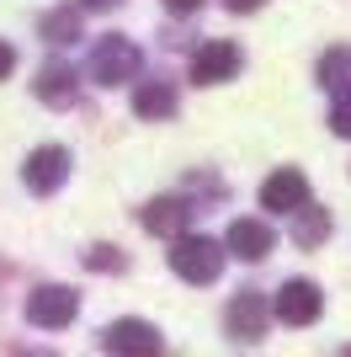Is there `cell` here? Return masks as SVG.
<instances>
[{
	"mask_svg": "<svg viewBox=\"0 0 351 357\" xmlns=\"http://www.w3.org/2000/svg\"><path fill=\"white\" fill-rule=\"evenodd\" d=\"M75 310H80V298H75V288H58V283H43V288H32L27 294V320L32 326H43V331H58V326H70Z\"/></svg>",
	"mask_w": 351,
	"mask_h": 357,
	"instance_id": "cell-7",
	"label": "cell"
},
{
	"mask_svg": "<svg viewBox=\"0 0 351 357\" xmlns=\"http://www.w3.org/2000/svg\"><path fill=\"white\" fill-rule=\"evenodd\" d=\"M234 70H240V48L224 43V38H213V43H203L192 54V80H197V86H219Z\"/></svg>",
	"mask_w": 351,
	"mask_h": 357,
	"instance_id": "cell-9",
	"label": "cell"
},
{
	"mask_svg": "<svg viewBox=\"0 0 351 357\" xmlns=\"http://www.w3.org/2000/svg\"><path fill=\"white\" fill-rule=\"evenodd\" d=\"M133 112L139 118H171L176 112V86L171 80H139V91H133Z\"/></svg>",
	"mask_w": 351,
	"mask_h": 357,
	"instance_id": "cell-13",
	"label": "cell"
},
{
	"mask_svg": "<svg viewBox=\"0 0 351 357\" xmlns=\"http://www.w3.org/2000/svg\"><path fill=\"white\" fill-rule=\"evenodd\" d=\"M261 208H272V213H304L309 208V181H304V171H292V165H282V171H272V176L261 181Z\"/></svg>",
	"mask_w": 351,
	"mask_h": 357,
	"instance_id": "cell-8",
	"label": "cell"
},
{
	"mask_svg": "<svg viewBox=\"0 0 351 357\" xmlns=\"http://www.w3.org/2000/svg\"><path fill=\"white\" fill-rule=\"evenodd\" d=\"M80 6H91V11H107V6H123V0H80Z\"/></svg>",
	"mask_w": 351,
	"mask_h": 357,
	"instance_id": "cell-22",
	"label": "cell"
},
{
	"mask_svg": "<svg viewBox=\"0 0 351 357\" xmlns=\"http://www.w3.org/2000/svg\"><path fill=\"white\" fill-rule=\"evenodd\" d=\"M336 357H351V347H341V352H336Z\"/></svg>",
	"mask_w": 351,
	"mask_h": 357,
	"instance_id": "cell-24",
	"label": "cell"
},
{
	"mask_svg": "<svg viewBox=\"0 0 351 357\" xmlns=\"http://www.w3.org/2000/svg\"><path fill=\"white\" fill-rule=\"evenodd\" d=\"M48 38V43H75L80 38V11H70V6H58V11L43 16V27H38Z\"/></svg>",
	"mask_w": 351,
	"mask_h": 357,
	"instance_id": "cell-16",
	"label": "cell"
},
{
	"mask_svg": "<svg viewBox=\"0 0 351 357\" xmlns=\"http://www.w3.org/2000/svg\"><path fill=\"white\" fill-rule=\"evenodd\" d=\"M16 357H48V352H16Z\"/></svg>",
	"mask_w": 351,
	"mask_h": 357,
	"instance_id": "cell-23",
	"label": "cell"
},
{
	"mask_svg": "<svg viewBox=\"0 0 351 357\" xmlns=\"http://www.w3.org/2000/svg\"><path fill=\"white\" fill-rule=\"evenodd\" d=\"M11 70H16V48H11V43H0V80H6Z\"/></svg>",
	"mask_w": 351,
	"mask_h": 357,
	"instance_id": "cell-19",
	"label": "cell"
},
{
	"mask_svg": "<svg viewBox=\"0 0 351 357\" xmlns=\"http://www.w3.org/2000/svg\"><path fill=\"white\" fill-rule=\"evenodd\" d=\"M144 229L149 235H165V240H187V224H192V203L187 197H155L144 213Z\"/></svg>",
	"mask_w": 351,
	"mask_h": 357,
	"instance_id": "cell-10",
	"label": "cell"
},
{
	"mask_svg": "<svg viewBox=\"0 0 351 357\" xmlns=\"http://www.w3.org/2000/svg\"><path fill=\"white\" fill-rule=\"evenodd\" d=\"M330 128H336L341 139H351V91L336 96V107H330Z\"/></svg>",
	"mask_w": 351,
	"mask_h": 357,
	"instance_id": "cell-18",
	"label": "cell"
},
{
	"mask_svg": "<svg viewBox=\"0 0 351 357\" xmlns=\"http://www.w3.org/2000/svg\"><path fill=\"white\" fill-rule=\"evenodd\" d=\"M272 310H277L282 326H314V320H320V310H325V294L309 283V278H292V283L277 288Z\"/></svg>",
	"mask_w": 351,
	"mask_h": 357,
	"instance_id": "cell-6",
	"label": "cell"
},
{
	"mask_svg": "<svg viewBox=\"0 0 351 357\" xmlns=\"http://www.w3.org/2000/svg\"><path fill=\"white\" fill-rule=\"evenodd\" d=\"M139 70H144V54H139L128 38H117V32L91 48V80H96V86H123V80H139Z\"/></svg>",
	"mask_w": 351,
	"mask_h": 357,
	"instance_id": "cell-2",
	"label": "cell"
},
{
	"mask_svg": "<svg viewBox=\"0 0 351 357\" xmlns=\"http://www.w3.org/2000/svg\"><path fill=\"white\" fill-rule=\"evenodd\" d=\"M320 86L330 91V96L351 91V48H330V54L320 59Z\"/></svg>",
	"mask_w": 351,
	"mask_h": 357,
	"instance_id": "cell-14",
	"label": "cell"
},
{
	"mask_svg": "<svg viewBox=\"0 0 351 357\" xmlns=\"http://www.w3.org/2000/svg\"><path fill=\"white\" fill-rule=\"evenodd\" d=\"M224 245H229V256H240V261H266V251H272V229H266L261 219H234Z\"/></svg>",
	"mask_w": 351,
	"mask_h": 357,
	"instance_id": "cell-11",
	"label": "cell"
},
{
	"mask_svg": "<svg viewBox=\"0 0 351 357\" xmlns=\"http://www.w3.org/2000/svg\"><path fill=\"white\" fill-rule=\"evenodd\" d=\"M325 235H330V213H325V208L309 203L304 213H292V240H298V245H320Z\"/></svg>",
	"mask_w": 351,
	"mask_h": 357,
	"instance_id": "cell-15",
	"label": "cell"
},
{
	"mask_svg": "<svg viewBox=\"0 0 351 357\" xmlns=\"http://www.w3.org/2000/svg\"><path fill=\"white\" fill-rule=\"evenodd\" d=\"M75 80H80V75H75L70 64H58V59H54V64H43V70H38V96H43L48 107H70V102H75V91H80Z\"/></svg>",
	"mask_w": 351,
	"mask_h": 357,
	"instance_id": "cell-12",
	"label": "cell"
},
{
	"mask_svg": "<svg viewBox=\"0 0 351 357\" xmlns=\"http://www.w3.org/2000/svg\"><path fill=\"white\" fill-rule=\"evenodd\" d=\"M272 304H266L256 288H245V294H234L229 298V310H224V326H229V336L234 342H261L266 336V320H272Z\"/></svg>",
	"mask_w": 351,
	"mask_h": 357,
	"instance_id": "cell-5",
	"label": "cell"
},
{
	"mask_svg": "<svg viewBox=\"0 0 351 357\" xmlns=\"http://www.w3.org/2000/svg\"><path fill=\"white\" fill-rule=\"evenodd\" d=\"M229 11H256V6H266V0H224Z\"/></svg>",
	"mask_w": 351,
	"mask_h": 357,
	"instance_id": "cell-21",
	"label": "cell"
},
{
	"mask_svg": "<svg viewBox=\"0 0 351 357\" xmlns=\"http://www.w3.org/2000/svg\"><path fill=\"white\" fill-rule=\"evenodd\" d=\"M102 352L107 357H160L165 342H160V331L149 326V320H112V326L102 331Z\"/></svg>",
	"mask_w": 351,
	"mask_h": 357,
	"instance_id": "cell-3",
	"label": "cell"
},
{
	"mask_svg": "<svg viewBox=\"0 0 351 357\" xmlns=\"http://www.w3.org/2000/svg\"><path fill=\"white\" fill-rule=\"evenodd\" d=\"M224 245L219 240H208V235H187V240H176L171 245V267L176 278H187V283H213L224 272Z\"/></svg>",
	"mask_w": 351,
	"mask_h": 357,
	"instance_id": "cell-1",
	"label": "cell"
},
{
	"mask_svg": "<svg viewBox=\"0 0 351 357\" xmlns=\"http://www.w3.org/2000/svg\"><path fill=\"white\" fill-rule=\"evenodd\" d=\"M86 267L91 272H123V251H117V245H91Z\"/></svg>",
	"mask_w": 351,
	"mask_h": 357,
	"instance_id": "cell-17",
	"label": "cell"
},
{
	"mask_svg": "<svg viewBox=\"0 0 351 357\" xmlns=\"http://www.w3.org/2000/svg\"><path fill=\"white\" fill-rule=\"evenodd\" d=\"M22 181H27V192L54 197L58 187L70 181V149H64V144H43V149H32L27 165H22Z\"/></svg>",
	"mask_w": 351,
	"mask_h": 357,
	"instance_id": "cell-4",
	"label": "cell"
},
{
	"mask_svg": "<svg viewBox=\"0 0 351 357\" xmlns=\"http://www.w3.org/2000/svg\"><path fill=\"white\" fill-rule=\"evenodd\" d=\"M203 0H165V11H176V16H187V11H197Z\"/></svg>",
	"mask_w": 351,
	"mask_h": 357,
	"instance_id": "cell-20",
	"label": "cell"
}]
</instances>
